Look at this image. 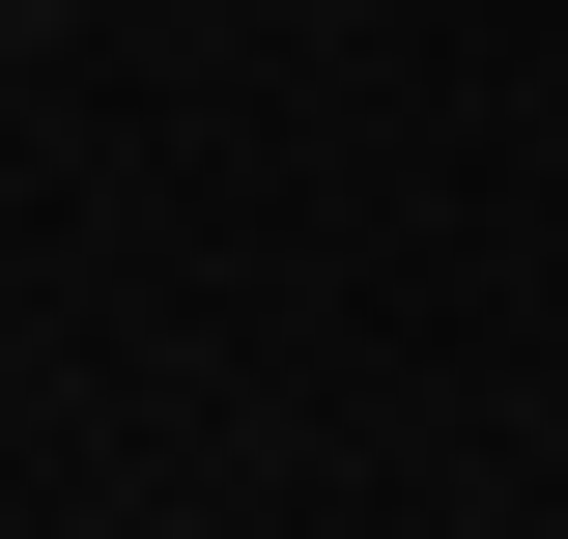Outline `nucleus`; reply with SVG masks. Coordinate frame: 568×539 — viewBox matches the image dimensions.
I'll return each instance as SVG.
<instances>
[]
</instances>
